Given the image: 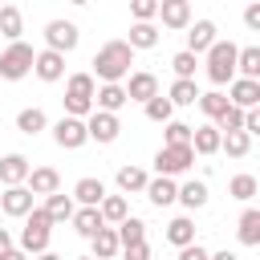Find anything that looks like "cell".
Wrapping results in <instances>:
<instances>
[{
  "label": "cell",
  "mask_w": 260,
  "mask_h": 260,
  "mask_svg": "<svg viewBox=\"0 0 260 260\" xmlns=\"http://www.w3.org/2000/svg\"><path fill=\"white\" fill-rule=\"evenodd\" d=\"M93 73L102 85H122V77H130V65H134V49L126 41H106L98 53H93Z\"/></svg>",
  "instance_id": "1"
},
{
  "label": "cell",
  "mask_w": 260,
  "mask_h": 260,
  "mask_svg": "<svg viewBox=\"0 0 260 260\" xmlns=\"http://www.w3.org/2000/svg\"><path fill=\"white\" fill-rule=\"evenodd\" d=\"M93 93H98V81L89 77V73H73L69 81H65V118H89L93 114Z\"/></svg>",
  "instance_id": "2"
},
{
  "label": "cell",
  "mask_w": 260,
  "mask_h": 260,
  "mask_svg": "<svg viewBox=\"0 0 260 260\" xmlns=\"http://www.w3.org/2000/svg\"><path fill=\"white\" fill-rule=\"evenodd\" d=\"M49 236H53V219L45 215V207H32L24 215V232H20V252L32 260L41 252H49Z\"/></svg>",
  "instance_id": "3"
},
{
  "label": "cell",
  "mask_w": 260,
  "mask_h": 260,
  "mask_svg": "<svg viewBox=\"0 0 260 260\" xmlns=\"http://www.w3.org/2000/svg\"><path fill=\"white\" fill-rule=\"evenodd\" d=\"M236 53H240V45H232V41H215L203 57V65H207V77L215 81V85H232L236 81Z\"/></svg>",
  "instance_id": "4"
},
{
  "label": "cell",
  "mask_w": 260,
  "mask_h": 260,
  "mask_svg": "<svg viewBox=\"0 0 260 260\" xmlns=\"http://www.w3.org/2000/svg\"><path fill=\"white\" fill-rule=\"evenodd\" d=\"M32 45H24V41H16V45H8L4 53H0V81H20V77H28L32 73Z\"/></svg>",
  "instance_id": "5"
},
{
  "label": "cell",
  "mask_w": 260,
  "mask_h": 260,
  "mask_svg": "<svg viewBox=\"0 0 260 260\" xmlns=\"http://www.w3.org/2000/svg\"><path fill=\"white\" fill-rule=\"evenodd\" d=\"M191 167H195V150L191 146H158V154H154V171L162 179H175V175H183Z\"/></svg>",
  "instance_id": "6"
},
{
  "label": "cell",
  "mask_w": 260,
  "mask_h": 260,
  "mask_svg": "<svg viewBox=\"0 0 260 260\" xmlns=\"http://www.w3.org/2000/svg\"><path fill=\"white\" fill-rule=\"evenodd\" d=\"M77 41H81V32H77V24H73V20H61V16H57V20H49V24H45V45H49L53 53H61V57H65V53H73V49H77Z\"/></svg>",
  "instance_id": "7"
},
{
  "label": "cell",
  "mask_w": 260,
  "mask_h": 260,
  "mask_svg": "<svg viewBox=\"0 0 260 260\" xmlns=\"http://www.w3.org/2000/svg\"><path fill=\"white\" fill-rule=\"evenodd\" d=\"M53 142L61 146V150H81L85 142H89V134H85V122L81 118H57L53 122Z\"/></svg>",
  "instance_id": "8"
},
{
  "label": "cell",
  "mask_w": 260,
  "mask_h": 260,
  "mask_svg": "<svg viewBox=\"0 0 260 260\" xmlns=\"http://www.w3.org/2000/svg\"><path fill=\"white\" fill-rule=\"evenodd\" d=\"M85 134H89V142L110 146V142L122 134V122H118V114H102V110H93V114L85 118Z\"/></svg>",
  "instance_id": "9"
},
{
  "label": "cell",
  "mask_w": 260,
  "mask_h": 260,
  "mask_svg": "<svg viewBox=\"0 0 260 260\" xmlns=\"http://www.w3.org/2000/svg\"><path fill=\"white\" fill-rule=\"evenodd\" d=\"M126 89V102H150V98H158V77L154 73H146V69H138V73H130V81L122 85Z\"/></svg>",
  "instance_id": "10"
},
{
  "label": "cell",
  "mask_w": 260,
  "mask_h": 260,
  "mask_svg": "<svg viewBox=\"0 0 260 260\" xmlns=\"http://www.w3.org/2000/svg\"><path fill=\"white\" fill-rule=\"evenodd\" d=\"M32 207H37V203H32V191H28V187H4V195H0V211H4V215L24 219Z\"/></svg>",
  "instance_id": "11"
},
{
  "label": "cell",
  "mask_w": 260,
  "mask_h": 260,
  "mask_svg": "<svg viewBox=\"0 0 260 260\" xmlns=\"http://www.w3.org/2000/svg\"><path fill=\"white\" fill-rule=\"evenodd\" d=\"M215 41H219V37H215V24H211V20H191V24H187V53H191V57L207 53Z\"/></svg>",
  "instance_id": "12"
},
{
  "label": "cell",
  "mask_w": 260,
  "mask_h": 260,
  "mask_svg": "<svg viewBox=\"0 0 260 260\" xmlns=\"http://www.w3.org/2000/svg\"><path fill=\"white\" fill-rule=\"evenodd\" d=\"M28 171H32V162H28L24 154H16V150L0 158V183H4V187H24Z\"/></svg>",
  "instance_id": "13"
},
{
  "label": "cell",
  "mask_w": 260,
  "mask_h": 260,
  "mask_svg": "<svg viewBox=\"0 0 260 260\" xmlns=\"http://www.w3.org/2000/svg\"><path fill=\"white\" fill-rule=\"evenodd\" d=\"M32 73H37L41 81H61V77H65V57L53 53V49H41V53L32 57Z\"/></svg>",
  "instance_id": "14"
},
{
  "label": "cell",
  "mask_w": 260,
  "mask_h": 260,
  "mask_svg": "<svg viewBox=\"0 0 260 260\" xmlns=\"http://www.w3.org/2000/svg\"><path fill=\"white\" fill-rule=\"evenodd\" d=\"M228 106H236V110H256V106H260V81L236 77V81H232V98H228Z\"/></svg>",
  "instance_id": "15"
},
{
  "label": "cell",
  "mask_w": 260,
  "mask_h": 260,
  "mask_svg": "<svg viewBox=\"0 0 260 260\" xmlns=\"http://www.w3.org/2000/svg\"><path fill=\"white\" fill-rule=\"evenodd\" d=\"M24 187L32 191V195H53V191H61V175L53 171V167H32L28 171V179H24Z\"/></svg>",
  "instance_id": "16"
},
{
  "label": "cell",
  "mask_w": 260,
  "mask_h": 260,
  "mask_svg": "<svg viewBox=\"0 0 260 260\" xmlns=\"http://www.w3.org/2000/svg\"><path fill=\"white\" fill-rule=\"evenodd\" d=\"M73 203H81V207H98L102 199H106V183L102 179H93V175H85V179H77L73 183V195H69Z\"/></svg>",
  "instance_id": "17"
},
{
  "label": "cell",
  "mask_w": 260,
  "mask_h": 260,
  "mask_svg": "<svg viewBox=\"0 0 260 260\" xmlns=\"http://www.w3.org/2000/svg\"><path fill=\"white\" fill-rule=\"evenodd\" d=\"M158 20L167 28H187L191 24V4L187 0H158Z\"/></svg>",
  "instance_id": "18"
},
{
  "label": "cell",
  "mask_w": 260,
  "mask_h": 260,
  "mask_svg": "<svg viewBox=\"0 0 260 260\" xmlns=\"http://www.w3.org/2000/svg\"><path fill=\"white\" fill-rule=\"evenodd\" d=\"M114 236H118V248H134V244H146V223H142L138 215H126V219L114 228Z\"/></svg>",
  "instance_id": "19"
},
{
  "label": "cell",
  "mask_w": 260,
  "mask_h": 260,
  "mask_svg": "<svg viewBox=\"0 0 260 260\" xmlns=\"http://www.w3.org/2000/svg\"><path fill=\"white\" fill-rule=\"evenodd\" d=\"M126 106V89L122 85H98V93H93V110H102V114H118Z\"/></svg>",
  "instance_id": "20"
},
{
  "label": "cell",
  "mask_w": 260,
  "mask_h": 260,
  "mask_svg": "<svg viewBox=\"0 0 260 260\" xmlns=\"http://www.w3.org/2000/svg\"><path fill=\"white\" fill-rule=\"evenodd\" d=\"M191 150L203 154V158H207V154H219V130H215L211 122H207V126H195V130H191Z\"/></svg>",
  "instance_id": "21"
},
{
  "label": "cell",
  "mask_w": 260,
  "mask_h": 260,
  "mask_svg": "<svg viewBox=\"0 0 260 260\" xmlns=\"http://www.w3.org/2000/svg\"><path fill=\"white\" fill-rule=\"evenodd\" d=\"M175 195H179V183H175V179H162V175H158V179L146 183V199H150L154 207H171Z\"/></svg>",
  "instance_id": "22"
},
{
  "label": "cell",
  "mask_w": 260,
  "mask_h": 260,
  "mask_svg": "<svg viewBox=\"0 0 260 260\" xmlns=\"http://www.w3.org/2000/svg\"><path fill=\"white\" fill-rule=\"evenodd\" d=\"M69 223H73V232H77V236H85V240H93V236L106 228V223H102V215H98V207H77Z\"/></svg>",
  "instance_id": "23"
},
{
  "label": "cell",
  "mask_w": 260,
  "mask_h": 260,
  "mask_svg": "<svg viewBox=\"0 0 260 260\" xmlns=\"http://www.w3.org/2000/svg\"><path fill=\"white\" fill-rule=\"evenodd\" d=\"M114 179H118V191H126V195L146 191V183H150V175H146L142 167H134V162H130V167H118V175H114Z\"/></svg>",
  "instance_id": "24"
},
{
  "label": "cell",
  "mask_w": 260,
  "mask_h": 260,
  "mask_svg": "<svg viewBox=\"0 0 260 260\" xmlns=\"http://www.w3.org/2000/svg\"><path fill=\"white\" fill-rule=\"evenodd\" d=\"M175 203H183L187 211H195V207H203V203H207V183H203V179H187V183L179 187V195H175Z\"/></svg>",
  "instance_id": "25"
},
{
  "label": "cell",
  "mask_w": 260,
  "mask_h": 260,
  "mask_svg": "<svg viewBox=\"0 0 260 260\" xmlns=\"http://www.w3.org/2000/svg\"><path fill=\"white\" fill-rule=\"evenodd\" d=\"M73 211H77V203H73L65 191H53V195L45 199V215H49L53 223H65V219H73Z\"/></svg>",
  "instance_id": "26"
},
{
  "label": "cell",
  "mask_w": 260,
  "mask_h": 260,
  "mask_svg": "<svg viewBox=\"0 0 260 260\" xmlns=\"http://www.w3.org/2000/svg\"><path fill=\"white\" fill-rule=\"evenodd\" d=\"M236 236H240V244H244V248H256V244H260V211H256V207H248V211L240 215Z\"/></svg>",
  "instance_id": "27"
},
{
  "label": "cell",
  "mask_w": 260,
  "mask_h": 260,
  "mask_svg": "<svg viewBox=\"0 0 260 260\" xmlns=\"http://www.w3.org/2000/svg\"><path fill=\"white\" fill-rule=\"evenodd\" d=\"M167 244H175V248L195 244V223H191V215H175V219L167 223Z\"/></svg>",
  "instance_id": "28"
},
{
  "label": "cell",
  "mask_w": 260,
  "mask_h": 260,
  "mask_svg": "<svg viewBox=\"0 0 260 260\" xmlns=\"http://www.w3.org/2000/svg\"><path fill=\"white\" fill-rule=\"evenodd\" d=\"M89 248H93V252H89L93 260H118V252H122V248H118V236H114V228H102V232L89 240Z\"/></svg>",
  "instance_id": "29"
},
{
  "label": "cell",
  "mask_w": 260,
  "mask_h": 260,
  "mask_svg": "<svg viewBox=\"0 0 260 260\" xmlns=\"http://www.w3.org/2000/svg\"><path fill=\"white\" fill-rule=\"evenodd\" d=\"M236 77H248V81H260V49L248 45L236 53Z\"/></svg>",
  "instance_id": "30"
},
{
  "label": "cell",
  "mask_w": 260,
  "mask_h": 260,
  "mask_svg": "<svg viewBox=\"0 0 260 260\" xmlns=\"http://www.w3.org/2000/svg\"><path fill=\"white\" fill-rule=\"evenodd\" d=\"M45 126H49V118H45V110H41V106H24V110L16 114V130H20V134H28V138H32V134H41Z\"/></svg>",
  "instance_id": "31"
},
{
  "label": "cell",
  "mask_w": 260,
  "mask_h": 260,
  "mask_svg": "<svg viewBox=\"0 0 260 260\" xmlns=\"http://www.w3.org/2000/svg\"><path fill=\"white\" fill-rule=\"evenodd\" d=\"M98 215H102V223H106V228H110V223H122V219L130 215L126 195H106V199L98 203Z\"/></svg>",
  "instance_id": "32"
},
{
  "label": "cell",
  "mask_w": 260,
  "mask_h": 260,
  "mask_svg": "<svg viewBox=\"0 0 260 260\" xmlns=\"http://www.w3.org/2000/svg\"><path fill=\"white\" fill-rule=\"evenodd\" d=\"M0 32L8 37V45L20 41V32H24V16H20L16 4H4V8H0Z\"/></svg>",
  "instance_id": "33"
},
{
  "label": "cell",
  "mask_w": 260,
  "mask_h": 260,
  "mask_svg": "<svg viewBox=\"0 0 260 260\" xmlns=\"http://www.w3.org/2000/svg\"><path fill=\"white\" fill-rule=\"evenodd\" d=\"M207 118H211V126L223 118V110H228V93H219V89H211V93H199V102H195Z\"/></svg>",
  "instance_id": "34"
},
{
  "label": "cell",
  "mask_w": 260,
  "mask_h": 260,
  "mask_svg": "<svg viewBox=\"0 0 260 260\" xmlns=\"http://www.w3.org/2000/svg\"><path fill=\"white\" fill-rule=\"evenodd\" d=\"M256 191H260L256 175H232V183H228V195H232V199H240V203L256 199Z\"/></svg>",
  "instance_id": "35"
},
{
  "label": "cell",
  "mask_w": 260,
  "mask_h": 260,
  "mask_svg": "<svg viewBox=\"0 0 260 260\" xmlns=\"http://www.w3.org/2000/svg\"><path fill=\"white\" fill-rule=\"evenodd\" d=\"M126 45H130V49H154V45H158V28H154V24H130Z\"/></svg>",
  "instance_id": "36"
},
{
  "label": "cell",
  "mask_w": 260,
  "mask_h": 260,
  "mask_svg": "<svg viewBox=\"0 0 260 260\" xmlns=\"http://www.w3.org/2000/svg\"><path fill=\"white\" fill-rule=\"evenodd\" d=\"M191 130H195V126L171 118V122L162 126V146H191Z\"/></svg>",
  "instance_id": "37"
},
{
  "label": "cell",
  "mask_w": 260,
  "mask_h": 260,
  "mask_svg": "<svg viewBox=\"0 0 260 260\" xmlns=\"http://www.w3.org/2000/svg\"><path fill=\"white\" fill-rule=\"evenodd\" d=\"M219 150H228L232 158H244V154L252 150V138H248L244 130H236V134H219Z\"/></svg>",
  "instance_id": "38"
},
{
  "label": "cell",
  "mask_w": 260,
  "mask_h": 260,
  "mask_svg": "<svg viewBox=\"0 0 260 260\" xmlns=\"http://www.w3.org/2000/svg\"><path fill=\"white\" fill-rule=\"evenodd\" d=\"M195 65H199V57H191L187 49H183V53H175V57H171L175 81H195Z\"/></svg>",
  "instance_id": "39"
},
{
  "label": "cell",
  "mask_w": 260,
  "mask_h": 260,
  "mask_svg": "<svg viewBox=\"0 0 260 260\" xmlns=\"http://www.w3.org/2000/svg\"><path fill=\"white\" fill-rule=\"evenodd\" d=\"M167 102H171V106H195V102H199L195 81H175V85H171V93H167Z\"/></svg>",
  "instance_id": "40"
},
{
  "label": "cell",
  "mask_w": 260,
  "mask_h": 260,
  "mask_svg": "<svg viewBox=\"0 0 260 260\" xmlns=\"http://www.w3.org/2000/svg\"><path fill=\"white\" fill-rule=\"evenodd\" d=\"M146 118H150V122H158V126H167V122L175 118V106L158 93V98H150V102H146Z\"/></svg>",
  "instance_id": "41"
},
{
  "label": "cell",
  "mask_w": 260,
  "mask_h": 260,
  "mask_svg": "<svg viewBox=\"0 0 260 260\" xmlns=\"http://www.w3.org/2000/svg\"><path fill=\"white\" fill-rule=\"evenodd\" d=\"M130 12H134V24H150L158 16V0H134Z\"/></svg>",
  "instance_id": "42"
},
{
  "label": "cell",
  "mask_w": 260,
  "mask_h": 260,
  "mask_svg": "<svg viewBox=\"0 0 260 260\" xmlns=\"http://www.w3.org/2000/svg\"><path fill=\"white\" fill-rule=\"evenodd\" d=\"M207 256H211V252H207L199 240H195V244H187V248H179V260H207Z\"/></svg>",
  "instance_id": "43"
},
{
  "label": "cell",
  "mask_w": 260,
  "mask_h": 260,
  "mask_svg": "<svg viewBox=\"0 0 260 260\" xmlns=\"http://www.w3.org/2000/svg\"><path fill=\"white\" fill-rule=\"evenodd\" d=\"M122 260H150V244H134V248H122Z\"/></svg>",
  "instance_id": "44"
},
{
  "label": "cell",
  "mask_w": 260,
  "mask_h": 260,
  "mask_svg": "<svg viewBox=\"0 0 260 260\" xmlns=\"http://www.w3.org/2000/svg\"><path fill=\"white\" fill-rule=\"evenodd\" d=\"M244 24L248 28H260V4H248L244 8Z\"/></svg>",
  "instance_id": "45"
},
{
  "label": "cell",
  "mask_w": 260,
  "mask_h": 260,
  "mask_svg": "<svg viewBox=\"0 0 260 260\" xmlns=\"http://www.w3.org/2000/svg\"><path fill=\"white\" fill-rule=\"evenodd\" d=\"M12 248H16V244H12V232H8V228H0V256H4V252H12Z\"/></svg>",
  "instance_id": "46"
},
{
  "label": "cell",
  "mask_w": 260,
  "mask_h": 260,
  "mask_svg": "<svg viewBox=\"0 0 260 260\" xmlns=\"http://www.w3.org/2000/svg\"><path fill=\"white\" fill-rule=\"evenodd\" d=\"M0 260H28V256H24V252H20V248H12V252H4V256H0Z\"/></svg>",
  "instance_id": "47"
},
{
  "label": "cell",
  "mask_w": 260,
  "mask_h": 260,
  "mask_svg": "<svg viewBox=\"0 0 260 260\" xmlns=\"http://www.w3.org/2000/svg\"><path fill=\"white\" fill-rule=\"evenodd\" d=\"M207 260H240V256H236V252H228V248H223V252H215V256H207Z\"/></svg>",
  "instance_id": "48"
},
{
  "label": "cell",
  "mask_w": 260,
  "mask_h": 260,
  "mask_svg": "<svg viewBox=\"0 0 260 260\" xmlns=\"http://www.w3.org/2000/svg\"><path fill=\"white\" fill-rule=\"evenodd\" d=\"M32 260H65V256H57V252H41V256H32Z\"/></svg>",
  "instance_id": "49"
},
{
  "label": "cell",
  "mask_w": 260,
  "mask_h": 260,
  "mask_svg": "<svg viewBox=\"0 0 260 260\" xmlns=\"http://www.w3.org/2000/svg\"><path fill=\"white\" fill-rule=\"evenodd\" d=\"M73 260H93V256H73Z\"/></svg>",
  "instance_id": "50"
}]
</instances>
